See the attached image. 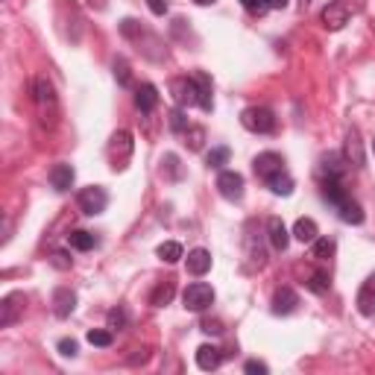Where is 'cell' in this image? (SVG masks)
Wrapping results in <instances>:
<instances>
[{
  "instance_id": "obj_1",
  "label": "cell",
  "mask_w": 375,
  "mask_h": 375,
  "mask_svg": "<svg viewBox=\"0 0 375 375\" xmlns=\"http://www.w3.org/2000/svg\"><path fill=\"white\" fill-rule=\"evenodd\" d=\"M240 124H244V129L255 132V135H270L275 129V115L267 106H249V109H244V115H240Z\"/></svg>"
},
{
  "instance_id": "obj_2",
  "label": "cell",
  "mask_w": 375,
  "mask_h": 375,
  "mask_svg": "<svg viewBox=\"0 0 375 375\" xmlns=\"http://www.w3.org/2000/svg\"><path fill=\"white\" fill-rule=\"evenodd\" d=\"M352 3L349 0H332L323 12H319V21H323V27L326 30H332V32H337V30H343L346 24H349V18H352Z\"/></svg>"
},
{
  "instance_id": "obj_3",
  "label": "cell",
  "mask_w": 375,
  "mask_h": 375,
  "mask_svg": "<svg viewBox=\"0 0 375 375\" xmlns=\"http://www.w3.org/2000/svg\"><path fill=\"white\" fill-rule=\"evenodd\" d=\"M170 94L179 109H191V106H200V85H196V80L191 76H176V80L170 82Z\"/></svg>"
},
{
  "instance_id": "obj_4",
  "label": "cell",
  "mask_w": 375,
  "mask_h": 375,
  "mask_svg": "<svg viewBox=\"0 0 375 375\" xmlns=\"http://www.w3.org/2000/svg\"><path fill=\"white\" fill-rule=\"evenodd\" d=\"M182 302L188 311H205V308H212L214 302V291H212V284H205V282H194V284H188L185 293H182Z\"/></svg>"
},
{
  "instance_id": "obj_5",
  "label": "cell",
  "mask_w": 375,
  "mask_h": 375,
  "mask_svg": "<svg viewBox=\"0 0 375 375\" xmlns=\"http://www.w3.org/2000/svg\"><path fill=\"white\" fill-rule=\"evenodd\" d=\"M106 205H109V194H106V188L91 185V188H82V191H80V208H82V214H88V217L103 214V212H106Z\"/></svg>"
},
{
  "instance_id": "obj_6",
  "label": "cell",
  "mask_w": 375,
  "mask_h": 375,
  "mask_svg": "<svg viewBox=\"0 0 375 375\" xmlns=\"http://www.w3.org/2000/svg\"><path fill=\"white\" fill-rule=\"evenodd\" d=\"M217 191L220 196H226L229 203H238L244 196V176L238 170H223L217 176Z\"/></svg>"
},
{
  "instance_id": "obj_7",
  "label": "cell",
  "mask_w": 375,
  "mask_h": 375,
  "mask_svg": "<svg viewBox=\"0 0 375 375\" xmlns=\"http://www.w3.org/2000/svg\"><path fill=\"white\" fill-rule=\"evenodd\" d=\"M24 293H9L3 296V302H0V328H9L18 323V317L24 314Z\"/></svg>"
},
{
  "instance_id": "obj_8",
  "label": "cell",
  "mask_w": 375,
  "mask_h": 375,
  "mask_svg": "<svg viewBox=\"0 0 375 375\" xmlns=\"http://www.w3.org/2000/svg\"><path fill=\"white\" fill-rule=\"evenodd\" d=\"M267 238H270V247L275 252H284V249H288V244H291V231H288V226H284L279 217L267 220Z\"/></svg>"
},
{
  "instance_id": "obj_9",
  "label": "cell",
  "mask_w": 375,
  "mask_h": 375,
  "mask_svg": "<svg viewBox=\"0 0 375 375\" xmlns=\"http://www.w3.org/2000/svg\"><path fill=\"white\" fill-rule=\"evenodd\" d=\"M296 305H299V296H296V291L291 288H279L273 293V314L279 317H288L296 311Z\"/></svg>"
},
{
  "instance_id": "obj_10",
  "label": "cell",
  "mask_w": 375,
  "mask_h": 375,
  "mask_svg": "<svg viewBox=\"0 0 375 375\" xmlns=\"http://www.w3.org/2000/svg\"><path fill=\"white\" fill-rule=\"evenodd\" d=\"M32 100H36V106L41 109V112L47 106L50 109L56 106V91H53V85L44 80V76H36V80H32Z\"/></svg>"
},
{
  "instance_id": "obj_11",
  "label": "cell",
  "mask_w": 375,
  "mask_h": 375,
  "mask_svg": "<svg viewBox=\"0 0 375 375\" xmlns=\"http://www.w3.org/2000/svg\"><path fill=\"white\" fill-rule=\"evenodd\" d=\"M355 305H358V311H361L363 317H372V314H375V273L367 275V282L361 284Z\"/></svg>"
},
{
  "instance_id": "obj_12",
  "label": "cell",
  "mask_w": 375,
  "mask_h": 375,
  "mask_svg": "<svg viewBox=\"0 0 375 375\" xmlns=\"http://www.w3.org/2000/svg\"><path fill=\"white\" fill-rule=\"evenodd\" d=\"M346 173V159L340 152H328V156L319 159V176L323 179H340Z\"/></svg>"
},
{
  "instance_id": "obj_13",
  "label": "cell",
  "mask_w": 375,
  "mask_h": 375,
  "mask_svg": "<svg viewBox=\"0 0 375 375\" xmlns=\"http://www.w3.org/2000/svg\"><path fill=\"white\" fill-rule=\"evenodd\" d=\"M73 308H76V293L71 288H56V293H53V314L65 319L73 314Z\"/></svg>"
},
{
  "instance_id": "obj_14",
  "label": "cell",
  "mask_w": 375,
  "mask_h": 375,
  "mask_svg": "<svg viewBox=\"0 0 375 375\" xmlns=\"http://www.w3.org/2000/svg\"><path fill=\"white\" fill-rule=\"evenodd\" d=\"M284 170V159L279 156V152H261V156L255 159V173L261 176V179H270L273 173Z\"/></svg>"
},
{
  "instance_id": "obj_15",
  "label": "cell",
  "mask_w": 375,
  "mask_h": 375,
  "mask_svg": "<svg viewBox=\"0 0 375 375\" xmlns=\"http://www.w3.org/2000/svg\"><path fill=\"white\" fill-rule=\"evenodd\" d=\"M343 159L349 164H355V168H363V161H367V156H363V144H361V135L358 129H349L346 135V150H343Z\"/></svg>"
},
{
  "instance_id": "obj_16",
  "label": "cell",
  "mask_w": 375,
  "mask_h": 375,
  "mask_svg": "<svg viewBox=\"0 0 375 375\" xmlns=\"http://www.w3.org/2000/svg\"><path fill=\"white\" fill-rule=\"evenodd\" d=\"M212 270V252L208 249H191L188 252V273L191 275H205Z\"/></svg>"
},
{
  "instance_id": "obj_17",
  "label": "cell",
  "mask_w": 375,
  "mask_h": 375,
  "mask_svg": "<svg viewBox=\"0 0 375 375\" xmlns=\"http://www.w3.org/2000/svg\"><path fill=\"white\" fill-rule=\"evenodd\" d=\"M156 103H159V88L152 85V82H144V85H141L138 91H135V106H138L144 115H150L152 109H156Z\"/></svg>"
},
{
  "instance_id": "obj_18",
  "label": "cell",
  "mask_w": 375,
  "mask_h": 375,
  "mask_svg": "<svg viewBox=\"0 0 375 375\" xmlns=\"http://www.w3.org/2000/svg\"><path fill=\"white\" fill-rule=\"evenodd\" d=\"M319 194H323V200L332 203L334 208L346 200V191H343V185H340V179H319Z\"/></svg>"
},
{
  "instance_id": "obj_19",
  "label": "cell",
  "mask_w": 375,
  "mask_h": 375,
  "mask_svg": "<svg viewBox=\"0 0 375 375\" xmlns=\"http://www.w3.org/2000/svg\"><path fill=\"white\" fill-rule=\"evenodd\" d=\"M220 361H223V355H220L217 346H208V343H205V346L196 349V367H200V370L212 372V370L220 367Z\"/></svg>"
},
{
  "instance_id": "obj_20",
  "label": "cell",
  "mask_w": 375,
  "mask_h": 375,
  "mask_svg": "<svg viewBox=\"0 0 375 375\" xmlns=\"http://www.w3.org/2000/svg\"><path fill=\"white\" fill-rule=\"evenodd\" d=\"M73 179H76V173H73L71 164H56V168L50 170V185L56 188V191H68L73 185Z\"/></svg>"
},
{
  "instance_id": "obj_21",
  "label": "cell",
  "mask_w": 375,
  "mask_h": 375,
  "mask_svg": "<svg viewBox=\"0 0 375 375\" xmlns=\"http://www.w3.org/2000/svg\"><path fill=\"white\" fill-rule=\"evenodd\" d=\"M267 182V188L273 194H279V196H288V194H293V176L288 173V168L284 170H279V173H273L270 179H264Z\"/></svg>"
},
{
  "instance_id": "obj_22",
  "label": "cell",
  "mask_w": 375,
  "mask_h": 375,
  "mask_svg": "<svg viewBox=\"0 0 375 375\" xmlns=\"http://www.w3.org/2000/svg\"><path fill=\"white\" fill-rule=\"evenodd\" d=\"M317 235H319V229H317V223H314L311 217H299V220H296V226H293V238L299 240V244H314Z\"/></svg>"
},
{
  "instance_id": "obj_23",
  "label": "cell",
  "mask_w": 375,
  "mask_h": 375,
  "mask_svg": "<svg viewBox=\"0 0 375 375\" xmlns=\"http://www.w3.org/2000/svg\"><path fill=\"white\" fill-rule=\"evenodd\" d=\"M337 214H340V220H343V223H352V226L363 223V208H361L355 200H349V196L337 205Z\"/></svg>"
},
{
  "instance_id": "obj_24",
  "label": "cell",
  "mask_w": 375,
  "mask_h": 375,
  "mask_svg": "<svg viewBox=\"0 0 375 375\" xmlns=\"http://www.w3.org/2000/svg\"><path fill=\"white\" fill-rule=\"evenodd\" d=\"M194 80H196V85H200V109H203V112H212V109H214L212 76H208V73H196Z\"/></svg>"
},
{
  "instance_id": "obj_25",
  "label": "cell",
  "mask_w": 375,
  "mask_h": 375,
  "mask_svg": "<svg viewBox=\"0 0 375 375\" xmlns=\"http://www.w3.org/2000/svg\"><path fill=\"white\" fill-rule=\"evenodd\" d=\"M68 244L73 247V249H80V252H88V249H94L97 247V238L91 235V231H71L68 235Z\"/></svg>"
},
{
  "instance_id": "obj_26",
  "label": "cell",
  "mask_w": 375,
  "mask_h": 375,
  "mask_svg": "<svg viewBox=\"0 0 375 375\" xmlns=\"http://www.w3.org/2000/svg\"><path fill=\"white\" fill-rule=\"evenodd\" d=\"M173 293H176V284L168 279V282H161L156 291H152V296H150V305H156V308H161V305H168L170 299H173Z\"/></svg>"
},
{
  "instance_id": "obj_27",
  "label": "cell",
  "mask_w": 375,
  "mask_h": 375,
  "mask_svg": "<svg viewBox=\"0 0 375 375\" xmlns=\"http://www.w3.org/2000/svg\"><path fill=\"white\" fill-rule=\"evenodd\" d=\"M156 252H159V258H161V261L176 264V261L182 258V244H176V240H164V244H161Z\"/></svg>"
},
{
  "instance_id": "obj_28",
  "label": "cell",
  "mask_w": 375,
  "mask_h": 375,
  "mask_svg": "<svg viewBox=\"0 0 375 375\" xmlns=\"http://www.w3.org/2000/svg\"><path fill=\"white\" fill-rule=\"evenodd\" d=\"M328 273H323V270H317V273H311L308 275V282H305V288L311 291V293H326L328 291Z\"/></svg>"
},
{
  "instance_id": "obj_29",
  "label": "cell",
  "mask_w": 375,
  "mask_h": 375,
  "mask_svg": "<svg viewBox=\"0 0 375 375\" xmlns=\"http://www.w3.org/2000/svg\"><path fill=\"white\" fill-rule=\"evenodd\" d=\"M106 319H109V328H112V332H120V328H126V326H129V314H126V308H124V305L112 308Z\"/></svg>"
},
{
  "instance_id": "obj_30",
  "label": "cell",
  "mask_w": 375,
  "mask_h": 375,
  "mask_svg": "<svg viewBox=\"0 0 375 375\" xmlns=\"http://www.w3.org/2000/svg\"><path fill=\"white\" fill-rule=\"evenodd\" d=\"M112 328H91V332H88V343L91 346H100V349H109L112 346Z\"/></svg>"
},
{
  "instance_id": "obj_31",
  "label": "cell",
  "mask_w": 375,
  "mask_h": 375,
  "mask_svg": "<svg viewBox=\"0 0 375 375\" xmlns=\"http://www.w3.org/2000/svg\"><path fill=\"white\" fill-rule=\"evenodd\" d=\"M334 249H337V244H334L332 238H317V240H314V258H319V261L332 258Z\"/></svg>"
},
{
  "instance_id": "obj_32",
  "label": "cell",
  "mask_w": 375,
  "mask_h": 375,
  "mask_svg": "<svg viewBox=\"0 0 375 375\" xmlns=\"http://www.w3.org/2000/svg\"><path fill=\"white\" fill-rule=\"evenodd\" d=\"M231 159V150L229 147H214L212 152H208V168H223V164Z\"/></svg>"
},
{
  "instance_id": "obj_33",
  "label": "cell",
  "mask_w": 375,
  "mask_h": 375,
  "mask_svg": "<svg viewBox=\"0 0 375 375\" xmlns=\"http://www.w3.org/2000/svg\"><path fill=\"white\" fill-rule=\"evenodd\" d=\"M170 129L173 132H188V117H185V109H173L170 112Z\"/></svg>"
},
{
  "instance_id": "obj_34",
  "label": "cell",
  "mask_w": 375,
  "mask_h": 375,
  "mask_svg": "<svg viewBox=\"0 0 375 375\" xmlns=\"http://www.w3.org/2000/svg\"><path fill=\"white\" fill-rule=\"evenodd\" d=\"M115 80H117L120 85H129V82H132V73H129L126 59H117V62H115Z\"/></svg>"
},
{
  "instance_id": "obj_35",
  "label": "cell",
  "mask_w": 375,
  "mask_h": 375,
  "mask_svg": "<svg viewBox=\"0 0 375 375\" xmlns=\"http://www.w3.org/2000/svg\"><path fill=\"white\" fill-rule=\"evenodd\" d=\"M240 3H244V9H247V12H252V15H264L270 9L267 0H240Z\"/></svg>"
},
{
  "instance_id": "obj_36",
  "label": "cell",
  "mask_w": 375,
  "mask_h": 375,
  "mask_svg": "<svg viewBox=\"0 0 375 375\" xmlns=\"http://www.w3.org/2000/svg\"><path fill=\"white\" fill-rule=\"evenodd\" d=\"M59 352H62L65 358H76L80 346H76V340H68V337H65V340H59Z\"/></svg>"
},
{
  "instance_id": "obj_37",
  "label": "cell",
  "mask_w": 375,
  "mask_h": 375,
  "mask_svg": "<svg viewBox=\"0 0 375 375\" xmlns=\"http://www.w3.org/2000/svg\"><path fill=\"white\" fill-rule=\"evenodd\" d=\"M249 375H267L270 372V367L264 361H247V367H244Z\"/></svg>"
},
{
  "instance_id": "obj_38",
  "label": "cell",
  "mask_w": 375,
  "mask_h": 375,
  "mask_svg": "<svg viewBox=\"0 0 375 375\" xmlns=\"http://www.w3.org/2000/svg\"><path fill=\"white\" fill-rule=\"evenodd\" d=\"M50 261H53V267H59V270H68L71 264H73V261L68 258V252H53Z\"/></svg>"
},
{
  "instance_id": "obj_39",
  "label": "cell",
  "mask_w": 375,
  "mask_h": 375,
  "mask_svg": "<svg viewBox=\"0 0 375 375\" xmlns=\"http://www.w3.org/2000/svg\"><path fill=\"white\" fill-rule=\"evenodd\" d=\"M203 332L205 334H223V326H220V319H203Z\"/></svg>"
},
{
  "instance_id": "obj_40",
  "label": "cell",
  "mask_w": 375,
  "mask_h": 375,
  "mask_svg": "<svg viewBox=\"0 0 375 375\" xmlns=\"http://www.w3.org/2000/svg\"><path fill=\"white\" fill-rule=\"evenodd\" d=\"M147 6H150L152 15H164V12H168V0H147Z\"/></svg>"
},
{
  "instance_id": "obj_41",
  "label": "cell",
  "mask_w": 375,
  "mask_h": 375,
  "mask_svg": "<svg viewBox=\"0 0 375 375\" xmlns=\"http://www.w3.org/2000/svg\"><path fill=\"white\" fill-rule=\"evenodd\" d=\"M203 135H205V132H203L200 126L191 129V150H200V147H203Z\"/></svg>"
},
{
  "instance_id": "obj_42",
  "label": "cell",
  "mask_w": 375,
  "mask_h": 375,
  "mask_svg": "<svg viewBox=\"0 0 375 375\" xmlns=\"http://www.w3.org/2000/svg\"><path fill=\"white\" fill-rule=\"evenodd\" d=\"M267 3H270V9H288L291 0H267Z\"/></svg>"
},
{
  "instance_id": "obj_43",
  "label": "cell",
  "mask_w": 375,
  "mask_h": 375,
  "mask_svg": "<svg viewBox=\"0 0 375 375\" xmlns=\"http://www.w3.org/2000/svg\"><path fill=\"white\" fill-rule=\"evenodd\" d=\"M194 3H200V6H212L214 0H194Z\"/></svg>"
},
{
  "instance_id": "obj_44",
  "label": "cell",
  "mask_w": 375,
  "mask_h": 375,
  "mask_svg": "<svg viewBox=\"0 0 375 375\" xmlns=\"http://www.w3.org/2000/svg\"><path fill=\"white\" fill-rule=\"evenodd\" d=\"M299 3H302V6H308V3H311V0H299Z\"/></svg>"
},
{
  "instance_id": "obj_45",
  "label": "cell",
  "mask_w": 375,
  "mask_h": 375,
  "mask_svg": "<svg viewBox=\"0 0 375 375\" xmlns=\"http://www.w3.org/2000/svg\"><path fill=\"white\" fill-rule=\"evenodd\" d=\"M372 156H375V138H372Z\"/></svg>"
}]
</instances>
